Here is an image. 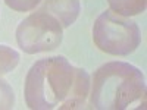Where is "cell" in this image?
Listing matches in <instances>:
<instances>
[{
	"label": "cell",
	"mask_w": 147,
	"mask_h": 110,
	"mask_svg": "<svg viewBox=\"0 0 147 110\" xmlns=\"http://www.w3.org/2000/svg\"><path fill=\"white\" fill-rule=\"evenodd\" d=\"M90 107L97 110L146 109V82L138 68L109 62L93 73Z\"/></svg>",
	"instance_id": "7a4b0ae2"
},
{
	"label": "cell",
	"mask_w": 147,
	"mask_h": 110,
	"mask_svg": "<svg viewBox=\"0 0 147 110\" xmlns=\"http://www.w3.org/2000/svg\"><path fill=\"white\" fill-rule=\"evenodd\" d=\"M41 0H5V3L16 12H30L35 9Z\"/></svg>",
	"instance_id": "9c48e42d"
},
{
	"label": "cell",
	"mask_w": 147,
	"mask_h": 110,
	"mask_svg": "<svg viewBox=\"0 0 147 110\" xmlns=\"http://www.w3.org/2000/svg\"><path fill=\"white\" fill-rule=\"evenodd\" d=\"M110 10L122 16L141 13L146 9V0H109Z\"/></svg>",
	"instance_id": "8992f818"
},
{
	"label": "cell",
	"mask_w": 147,
	"mask_h": 110,
	"mask_svg": "<svg viewBox=\"0 0 147 110\" xmlns=\"http://www.w3.org/2000/svg\"><path fill=\"white\" fill-rule=\"evenodd\" d=\"M13 106H15L13 90L5 79H0V109H13Z\"/></svg>",
	"instance_id": "ba28073f"
},
{
	"label": "cell",
	"mask_w": 147,
	"mask_h": 110,
	"mask_svg": "<svg viewBox=\"0 0 147 110\" xmlns=\"http://www.w3.org/2000/svg\"><path fill=\"white\" fill-rule=\"evenodd\" d=\"M19 62V53L12 47L0 44V75L13 70Z\"/></svg>",
	"instance_id": "52a82bcc"
},
{
	"label": "cell",
	"mask_w": 147,
	"mask_h": 110,
	"mask_svg": "<svg viewBox=\"0 0 147 110\" xmlns=\"http://www.w3.org/2000/svg\"><path fill=\"white\" fill-rule=\"evenodd\" d=\"M63 27L52 13L40 9L24 19L16 30V41L25 53L50 52L62 41Z\"/></svg>",
	"instance_id": "277c9868"
},
{
	"label": "cell",
	"mask_w": 147,
	"mask_h": 110,
	"mask_svg": "<svg viewBox=\"0 0 147 110\" xmlns=\"http://www.w3.org/2000/svg\"><path fill=\"white\" fill-rule=\"evenodd\" d=\"M90 76L62 56L41 59L25 78V101L30 109H80L90 94Z\"/></svg>",
	"instance_id": "6da1fadb"
},
{
	"label": "cell",
	"mask_w": 147,
	"mask_h": 110,
	"mask_svg": "<svg viewBox=\"0 0 147 110\" xmlns=\"http://www.w3.org/2000/svg\"><path fill=\"white\" fill-rule=\"evenodd\" d=\"M44 10L52 13L62 27L66 28L75 22L80 13V2L78 0H44Z\"/></svg>",
	"instance_id": "5b68a950"
},
{
	"label": "cell",
	"mask_w": 147,
	"mask_h": 110,
	"mask_svg": "<svg viewBox=\"0 0 147 110\" xmlns=\"http://www.w3.org/2000/svg\"><path fill=\"white\" fill-rule=\"evenodd\" d=\"M93 40L107 54L127 56L140 46L141 35L137 23L128 19V16L105 10L94 22Z\"/></svg>",
	"instance_id": "3957f363"
}]
</instances>
